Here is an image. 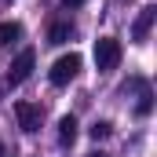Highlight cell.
<instances>
[{
    "label": "cell",
    "instance_id": "6da1fadb",
    "mask_svg": "<svg viewBox=\"0 0 157 157\" xmlns=\"http://www.w3.org/2000/svg\"><path fill=\"white\" fill-rule=\"evenodd\" d=\"M117 62H121V40L117 37H99L95 40V66H99V73L117 70Z\"/></svg>",
    "mask_w": 157,
    "mask_h": 157
},
{
    "label": "cell",
    "instance_id": "7a4b0ae2",
    "mask_svg": "<svg viewBox=\"0 0 157 157\" xmlns=\"http://www.w3.org/2000/svg\"><path fill=\"white\" fill-rule=\"evenodd\" d=\"M33 66H37V51H33V48L18 51V59H15V62H11V70H7V84H11V88L26 84L29 73H33Z\"/></svg>",
    "mask_w": 157,
    "mask_h": 157
},
{
    "label": "cell",
    "instance_id": "3957f363",
    "mask_svg": "<svg viewBox=\"0 0 157 157\" xmlns=\"http://www.w3.org/2000/svg\"><path fill=\"white\" fill-rule=\"evenodd\" d=\"M77 73H80V55H73V51H70V55L55 59V66H51V73H48V77H51V84H55V88H62V84H70Z\"/></svg>",
    "mask_w": 157,
    "mask_h": 157
},
{
    "label": "cell",
    "instance_id": "277c9868",
    "mask_svg": "<svg viewBox=\"0 0 157 157\" xmlns=\"http://www.w3.org/2000/svg\"><path fill=\"white\" fill-rule=\"evenodd\" d=\"M15 117H18V124H22V132H40V106L37 102H15Z\"/></svg>",
    "mask_w": 157,
    "mask_h": 157
},
{
    "label": "cell",
    "instance_id": "5b68a950",
    "mask_svg": "<svg viewBox=\"0 0 157 157\" xmlns=\"http://www.w3.org/2000/svg\"><path fill=\"white\" fill-rule=\"evenodd\" d=\"M154 18H157V7H154V4H146V7L139 11L135 26H132V40H146V37H150V29H154Z\"/></svg>",
    "mask_w": 157,
    "mask_h": 157
},
{
    "label": "cell",
    "instance_id": "8992f818",
    "mask_svg": "<svg viewBox=\"0 0 157 157\" xmlns=\"http://www.w3.org/2000/svg\"><path fill=\"white\" fill-rule=\"evenodd\" d=\"M77 117H73V113H66V117L59 121V143H62V146H73V139H77Z\"/></svg>",
    "mask_w": 157,
    "mask_h": 157
},
{
    "label": "cell",
    "instance_id": "52a82bcc",
    "mask_svg": "<svg viewBox=\"0 0 157 157\" xmlns=\"http://www.w3.org/2000/svg\"><path fill=\"white\" fill-rule=\"evenodd\" d=\"M18 37H22V26L18 22H0V48H11Z\"/></svg>",
    "mask_w": 157,
    "mask_h": 157
},
{
    "label": "cell",
    "instance_id": "ba28073f",
    "mask_svg": "<svg viewBox=\"0 0 157 157\" xmlns=\"http://www.w3.org/2000/svg\"><path fill=\"white\" fill-rule=\"evenodd\" d=\"M70 37H73V26H70V22H55V26H51V33H48L51 44H66Z\"/></svg>",
    "mask_w": 157,
    "mask_h": 157
},
{
    "label": "cell",
    "instance_id": "9c48e42d",
    "mask_svg": "<svg viewBox=\"0 0 157 157\" xmlns=\"http://www.w3.org/2000/svg\"><path fill=\"white\" fill-rule=\"evenodd\" d=\"M110 132H113V124H110V121H95V124L88 128V135H91L95 143H102V139H110Z\"/></svg>",
    "mask_w": 157,
    "mask_h": 157
},
{
    "label": "cell",
    "instance_id": "30bf717a",
    "mask_svg": "<svg viewBox=\"0 0 157 157\" xmlns=\"http://www.w3.org/2000/svg\"><path fill=\"white\" fill-rule=\"evenodd\" d=\"M150 99H154L150 91H143V95H139V102H135V113H139V117H146V113H150V106H154Z\"/></svg>",
    "mask_w": 157,
    "mask_h": 157
},
{
    "label": "cell",
    "instance_id": "8fae6325",
    "mask_svg": "<svg viewBox=\"0 0 157 157\" xmlns=\"http://www.w3.org/2000/svg\"><path fill=\"white\" fill-rule=\"evenodd\" d=\"M62 4H66V7H80L84 0H62Z\"/></svg>",
    "mask_w": 157,
    "mask_h": 157
},
{
    "label": "cell",
    "instance_id": "7c38bea8",
    "mask_svg": "<svg viewBox=\"0 0 157 157\" xmlns=\"http://www.w3.org/2000/svg\"><path fill=\"white\" fill-rule=\"evenodd\" d=\"M88 157H106V154H88Z\"/></svg>",
    "mask_w": 157,
    "mask_h": 157
},
{
    "label": "cell",
    "instance_id": "4fadbf2b",
    "mask_svg": "<svg viewBox=\"0 0 157 157\" xmlns=\"http://www.w3.org/2000/svg\"><path fill=\"white\" fill-rule=\"evenodd\" d=\"M0 157H4V143H0Z\"/></svg>",
    "mask_w": 157,
    "mask_h": 157
}]
</instances>
